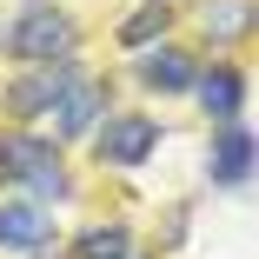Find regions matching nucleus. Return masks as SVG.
Instances as JSON below:
<instances>
[{
	"label": "nucleus",
	"instance_id": "1",
	"mask_svg": "<svg viewBox=\"0 0 259 259\" xmlns=\"http://www.w3.org/2000/svg\"><path fill=\"white\" fill-rule=\"evenodd\" d=\"M7 54L20 67H47V60H67L73 54V20L60 7H20L7 27Z\"/></svg>",
	"mask_w": 259,
	"mask_h": 259
},
{
	"label": "nucleus",
	"instance_id": "2",
	"mask_svg": "<svg viewBox=\"0 0 259 259\" xmlns=\"http://www.w3.org/2000/svg\"><path fill=\"white\" fill-rule=\"evenodd\" d=\"M0 173L33 186L40 199H60L67 193V173H60V153L54 140H33V133H0Z\"/></svg>",
	"mask_w": 259,
	"mask_h": 259
},
{
	"label": "nucleus",
	"instance_id": "3",
	"mask_svg": "<svg viewBox=\"0 0 259 259\" xmlns=\"http://www.w3.org/2000/svg\"><path fill=\"white\" fill-rule=\"evenodd\" d=\"M153 146H160V120L153 113H113L100 126V160L107 166H146Z\"/></svg>",
	"mask_w": 259,
	"mask_h": 259
},
{
	"label": "nucleus",
	"instance_id": "4",
	"mask_svg": "<svg viewBox=\"0 0 259 259\" xmlns=\"http://www.w3.org/2000/svg\"><path fill=\"white\" fill-rule=\"evenodd\" d=\"M47 113H54V133H60V140H80V133H93V120H100V113H107V87L73 73Z\"/></svg>",
	"mask_w": 259,
	"mask_h": 259
},
{
	"label": "nucleus",
	"instance_id": "5",
	"mask_svg": "<svg viewBox=\"0 0 259 259\" xmlns=\"http://www.w3.org/2000/svg\"><path fill=\"white\" fill-rule=\"evenodd\" d=\"M73 73H80L73 60H47V67H33L27 80H14V93H7V107H14L20 120H33V113H47V107H54V100H60V87H67Z\"/></svg>",
	"mask_w": 259,
	"mask_h": 259
},
{
	"label": "nucleus",
	"instance_id": "6",
	"mask_svg": "<svg viewBox=\"0 0 259 259\" xmlns=\"http://www.w3.org/2000/svg\"><path fill=\"white\" fill-rule=\"evenodd\" d=\"M206 173H213L220 186H246V173H252V133H246L239 120H226V126L213 133V160H206Z\"/></svg>",
	"mask_w": 259,
	"mask_h": 259
},
{
	"label": "nucleus",
	"instance_id": "7",
	"mask_svg": "<svg viewBox=\"0 0 259 259\" xmlns=\"http://www.w3.org/2000/svg\"><path fill=\"white\" fill-rule=\"evenodd\" d=\"M47 233H54V220H47L33 199H7V206H0V246H14V252H40Z\"/></svg>",
	"mask_w": 259,
	"mask_h": 259
},
{
	"label": "nucleus",
	"instance_id": "8",
	"mask_svg": "<svg viewBox=\"0 0 259 259\" xmlns=\"http://www.w3.org/2000/svg\"><path fill=\"white\" fill-rule=\"evenodd\" d=\"M193 93H199V107L213 113L220 126H226V120H239V107H246V80H239V67H213V73H193Z\"/></svg>",
	"mask_w": 259,
	"mask_h": 259
},
{
	"label": "nucleus",
	"instance_id": "9",
	"mask_svg": "<svg viewBox=\"0 0 259 259\" xmlns=\"http://www.w3.org/2000/svg\"><path fill=\"white\" fill-rule=\"evenodd\" d=\"M140 80L153 93H186L193 87V54H180V47H153V54L140 60Z\"/></svg>",
	"mask_w": 259,
	"mask_h": 259
},
{
	"label": "nucleus",
	"instance_id": "10",
	"mask_svg": "<svg viewBox=\"0 0 259 259\" xmlns=\"http://www.w3.org/2000/svg\"><path fill=\"white\" fill-rule=\"evenodd\" d=\"M199 27H206V40H239L252 27V0H213L199 14Z\"/></svg>",
	"mask_w": 259,
	"mask_h": 259
},
{
	"label": "nucleus",
	"instance_id": "11",
	"mask_svg": "<svg viewBox=\"0 0 259 259\" xmlns=\"http://www.w3.org/2000/svg\"><path fill=\"white\" fill-rule=\"evenodd\" d=\"M126 246H133L126 226H93V233H80V259H126Z\"/></svg>",
	"mask_w": 259,
	"mask_h": 259
},
{
	"label": "nucleus",
	"instance_id": "12",
	"mask_svg": "<svg viewBox=\"0 0 259 259\" xmlns=\"http://www.w3.org/2000/svg\"><path fill=\"white\" fill-rule=\"evenodd\" d=\"M166 20H173V7H166V0H160V7H140V14L120 27V40H126V47H146L153 33H166Z\"/></svg>",
	"mask_w": 259,
	"mask_h": 259
},
{
	"label": "nucleus",
	"instance_id": "13",
	"mask_svg": "<svg viewBox=\"0 0 259 259\" xmlns=\"http://www.w3.org/2000/svg\"><path fill=\"white\" fill-rule=\"evenodd\" d=\"M126 259H133V252H126Z\"/></svg>",
	"mask_w": 259,
	"mask_h": 259
}]
</instances>
